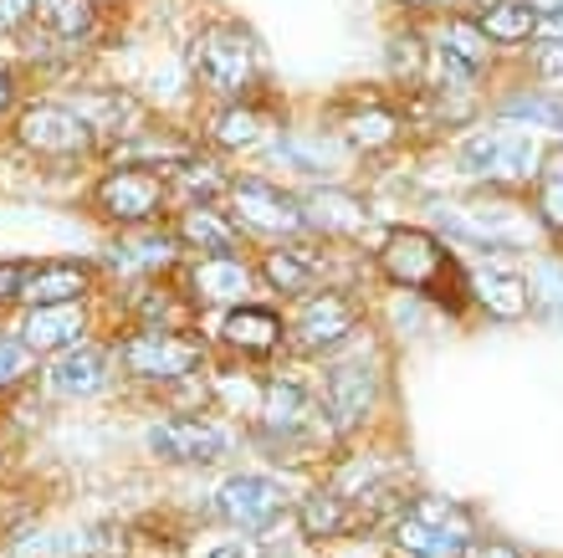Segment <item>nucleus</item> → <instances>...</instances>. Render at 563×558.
Returning a JSON list of instances; mask_svg holds the SVG:
<instances>
[{
  "label": "nucleus",
  "mask_w": 563,
  "mask_h": 558,
  "mask_svg": "<svg viewBox=\"0 0 563 558\" xmlns=\"http://www.w3.org/2000/svg\"><path fill=\"white\" fill-rule=\"evenodd\" d=\"M5 139L31 164H46V169H73V164L108 154L103 133L92 129V118L77 103H67V98H26L5 123Z\"/></svg>",
  "instance_id": "obj_1"
},
{
  "label": "nucleus",
  "mask_w": 563,
  "mask_h": 558,
  "mask_svg": "<svg viewBox=\"0 0 563 558\" xmlns=\"http://www.w3.org/2000/svg\"><path fill=\"white\" fill-rule=\"evenodd\" d=\"M374 256H379L385 282H395L400 293L451 303V308L461 303V293H472V272H461V262L451 256V241H441L426 226H395Z\"/></svg>",
  "instance_id": "obj_2"
},
{
  "label": "nucleus",
  "mask_w": 563,
  "mask_h": 558,
  "mask_svg": "<svg viewBox=\"0 0 563 558\" xmlns=\"http://www.w3.org/2000/svg\"><path fill=\"white\" fill-rule=\"evenodd\" d=\"M206 343L190 328H139L129 324L123 333H113V364L119 380L144 384V390H175L190 384L206 369Z\"/></svg>",
  "instance_id": "obj_3"
},
{
  "label": "nucleus",
  "mask_w": 563,
  "mask_h": 558,
  "mask_svg": "<svg viewBox=\"0 0 563 558\" xmlns=\"http://www.w3.org/2000/svg\"><path fill=\"white\" fill-rule=\"evenodd\" d=\"M190 73L221 103L256 98L262 92V46L236 21H210V26L195 31L190 42Z\"/></svg>",
  "instance_id": "obj_4"
},
{
  "label": "nucleus",
  "mask_w": 563,
  "mask_h": 558,
  "mask_svg": "<svg viewBox=\"0 0 563 558\" xmlns=\"http://www.w3.org/2000/svg\"><path fill=\"white\" fill-rule=\"evenodd\" d=\"M88 210L108 231H139V226H164L175 216V195L169 179L148 164H108L103 175L92 179Z\"/></svg>",
  "instance_id": "obj_5"
},
{
  "label": "nucleus",
  "mask_w": 563,
  "mask_h": 558,
  "mask_svg": "<svg viewBox=\"0 0 563 558\" xmlns=\"http://www.w3.org/2000/svg\"><path fill=\"white\" fill-rule=\"evenodd\" d=\"M441 236L451 247L487 251V256H512L528 251L543 231L538 210L512 206V200H472V206H441Z\"/></svg>",
  "instance_id": "obj_6"
},
{
  "label": "nucleus",
  "mask_w": 563,
  "mask_h": 558,
  "mask_svg": "<svg viewBox=\"0 0 563 558\" xmlns=\"http://www.w3.org/2000/svg\"><path fill=\"white\" fill-rule=\"evenodd\" d=\"M461 169L472 179H482V185H503V190H512V185H533L538 169H543V144H538L533 133L522 129V123H487V129H472L466 139H461L456 149Z\"/></svg>",
  "instance_id": "obj_7"
},
{
  "label": "nucleus",
  "mask_w": 563,
  "mask_h": 558,
  "mask_svg": "<svg viewBox=\"0 0 563 558\" xmlns=\"http://www.w3.org/2000/svg\"><path fill=\"white\" fill-rule=\"evenodd\" d=\"M256 441L267 451H292V446H312L323 430V405L318 390L292 374H267L256 384V411H252Z\"/></svg>",
  "instance_id": "obj_8"
},
{
  "label": "nucleus",
  "mask_w": 563,
  "mask_h": 558,
  "mask_svg": "<svg viewBox=\"0 0 563 558\" xmlns=\"http://www.w3.org/2000/svg\"><path fill=\"white\" fill-rule=\"evenodd\" d=\"M318 405H323V426L333 436H354L364 420L374 415V400H379V359H369L364 349H339L323 359V374H318Z\"/></svg>",
  "instance_id": "obj_9"
},
{
  "label": "nucleus",
  "mask_w": 563,
  "mask_h": 558,
  "mask_svg": "<svg viewBox=\"0 0 563 558\" xmlns=\"http://www.w3.org/2000/svg\"><path fill=\"white\" fill-rule=\"evenodd\" d=\"M389 538L410 558H461L476 538V523L451 497H410L389 523Z\"/></svg>",
  "instance_id": "obj_10"
},
{
  "label": "nucleus",
  "mask_w": 563,
  "mask_h": 558,
  "mask_svg": "<svg viewBox=\"0 0 563 558\" xmlns=\"http://www.w3.org/2000/svg\"><path fill=\"white\" fill-rule=\"evenodd\" d=\"M364 328V313L349 293L339 287H318V293L297 297L292 303V318H287V343L308 359H328V353L349 349Z\"/></svg>",
  "instance_id": "obj_11"
},
{
  "label": "nucleus",
  "mask_w": 563,
  "mask_h": 558,
  "mask_svg": "<svg viewBox=\"0 0 563 558\" xmlns=\"http://www.w3.org/2000/svg\"><path fill=\"white\" fill-rule=\"evenodd\" d=\"M144 451L164 467H221L236 451V430L210 415H159L144 430Z\"/></svg>",
  "instance_id": "obj_12"
},
{
  "label": "nucleus",
  "mask_w": 563,
  "mask_h": 558,
  "mask_svg": "<svg viewBox=\"0 0 563 558\" xmlns=\"http://www.w3.org/2000/svg\"><path fill=\"white\" fill-rule=\"evenodd\" d=\"M225 210L241 221V231L272 236V241H297L308 236V216H302V195L267 175H236L225 190Z\"/></svg>",
  "instance_id": "obj_13"
},
{
  "label": "nucleus",
  "mask_w": 563,
  "mask_h": 558,
  "mask_svg": "<svg viewBox=\"0 0 563 558\" xmlns=\"http://www.w3.org/2000/svg\"><path fill=\"white\" fill-rule=\"evenodd\" d=\"M42 380L52 400H98L108 384L119 380V364H113V338H82L73 349L42 359Z\"/></svg>",
  "instance_id": "obj_14"
},
{
  "label": "nucleus",
  "mask_w": 563,
  "mask_h": 558,
  "mask_svg": "<svg viewBox=\"0 0 563 558\" xmlns=\"http://www.w3.org/2000/svg\"><path fill=\"white\" fill-rule=\"evenodd\" d=\"M98 293H103V266H98V256H26L21 308H42V303H92Z\"/></svg>",
  "instance_id": "obj_15"
},
{
  "label": "nucleus",
  "mask_w": 563,
  "mask_h": 558,
  "mask_svg": "<svg viewBox=\"0 0 563 558\" xmlns=\"http://www.w3.org/2000/svg\"><path fill=\"white\" fill-rule=\"evenodd\" d=\"M292 502H287V486L267 471H236V477H225L221 492H216V517H221L225 528L236 533H272L282 513H287Z\"/></svg>",
  "instance_id": "obj_16"
},
{
  "label": "nucleus",
  "mask_w": 563,
  "mask_h": 558,
  "mask_svg": "<svg viewBox=\"0 0 563 558\" xmlns=\"http://www.w3.org/2000/svg\"><path fill=\"white\" fill-rule=\"evenodd\" d=\"M179 287L195 308H236V303H252L256 293V266L246 256H190L179 266Z\"/></svg>",
  "instance_id": "obj_17"
},
{
  "label": "nucleus",
  "mask_w": 563,
  "mask_h": 558,
  "mask_svg": "<svg viewBox=\"0 0 563 558\" xmlns=\"http://www.w3.org/2000/svg\"><path fill=\"white\" fill-rule=\"evenodd\" d=\"M92 303H98V297H92ZM92 303H42V308H15V333L26 338L36 359H52V353L92 338V328H98Z\"/></svg>",
  "instance_id": "obj_18"
},
{
  "label": "nucleus",
  "mask_w": 563,
  "mask_h": 558,
  "mask_svg": "<svg viewBox=\"0 0 563 558\" xmlns=\"http://www.w3.org/2000/svg\"><path fill=\"white\" fill-rule=\"evenodd\" d=\"M98 31H103V6H92V0H36V21L21 42H42L46 52L77 57L82 46L98 42Z\"/></svg>",
  "instance_id": "obj_19"
},
{
  "label": "nucleus",
  "mask_w": 563,
  "mask_h": 558,
  "mask_svg": "<svg viewBox=\"0 0 563 558\" xmlns=\"http://www.w3.org/2000/svg\"><path fill=\"white\" fill-rule=\"evenodd\" d=\"M169 231L179 236L185 256H241L246 251V231L241 221L221 206H179L169 216Z\"/></svg>",
  "instance_id": "obj_20"
},
{
  "label": "nucleus",
  "mask_w": 563,
  "mask_h": 558,
  "mask_svg": "<svg viewBox=\"0 0 563 558\" xmlns=\"http://www.w3.org/2000/svg\"><path fill=\"white\" fill-rule=\"evenodd\" d=\"M216 338L241 359H272L277 349H287V318L262 303H236V308H225Z\"/></svg>",
  "instance_id": "obj_21"
},
{
  "label": "nucleus",
  "mask_w": 563,
  "mask_h": 558,
  "mask_svg": "<svg viewBox=\"0 0 563 558\" xmlns=\"http://www.w3.org/2000/svg\"><path fill=\"white\" fill-rule=\"evenodd\" d=\"M302 216H308V231L328 236V241H354L369 231V206L343 185H312L302 195Z\"/></svg>",
  "instance_id": "obj_22"
},
{
  "label": "nucleus",
  "mask_w": 563,
  "mask_h": 558,
  "mask_svg": "<svg viewBox=\"0 0 563 558\" xmlns=\"http://www.w3.org/2000/svg\"><path fill=\"white\" fill-rule=\"evenodd\" d=\"M256 277L267 282L277 297L297 303V297H308V293H318V287H323V262H318V251L297 247V241H277L272 251H262Z\"/></svg>",
  "instance_id": "obj_23"
},
{
  "label": "nucleus",
  "mask_w": 563,
  "mask_h": 558,
  "mask_svg": "<svg viewBox=\"0 0 563 558\" xmlns=\"http://www.w3.org/2000/svg\"><path fill=\"white\" fill-rule=\"evenodd\" d=\"M272 154H277L287 169H297V175L328 179V185H339V175H343V139L339 133H302V129L277 133Z\"/></svg>",
  "instance_id": "obj_24"
},
{
  "label": "nucleus",
  "mask_w": 563,
  "mask_h": 558,
  "mask_svg": "<svg viewBox=\"0 0 563 558\" xmlns=\"http://www.w3.org/2000/svg\"><path fill=\"white\" fill-rule=\"evenodd\" d=\"M472 303L497 324H518L522 313L533 308V287L507 266H482V272H472Z\"/></svg>",
  "instance_id": "obj_25"
},
{
  "label": "nucleus",
  "mask_w": 563,
  "mask_h": 558,
  "mask_svg": "<svg viewBox=\"0 0 563 558\" xmlns=\"http://www.w3.org/2000/svg\"><path fill=\"white\" fill-rule=\"evenodd\" d=\"M267 133H272V118H267V108L256 103V98L221 103L216 108V118H210V144L221 149V154H241V149L267 144Z\"/></svg>",
  "instance_id": "obj_26"
},
{
  "label": "nucleus",
  "mask_w": 563,
  "mask_h": 558,
  "mask_svg": "<svg viewBox=\"0 0 563 558\" xmlns=\"http://www.w3.org/2000/svg\"><path fill=\"white\" fill-rule=\"evenodd\" d=\"M358 523V507L343 497L339 486H312L308 497L297 502V528L302 538H343V533Z\"/></svg>",
  "instance_id": "obj_27"
},
{
  "label": "nucleus",
  "mask_w": 563,
  "mask_h": 558,
  "mask_svg": "<svg viewBox=\"0 0 563 558\" xmlns=\"http://www.w3.org/2000/svg\"><path fill=\"white\" fill-rule=\"evenodd\" d=\"M164 179H169V195H175V210L179 206H221L225 190H231V175H225L216 160H206V154H190V160L175 164Z\"/></svg>",
  "instance_id": "obj_28"
},
{
  "label": "nucleus",
  "mask_w": 563,
  "mask_h": 558,
  "mask_svg": "<svg viewBox=\"0 0 563 558\" xmlns=\"http://www.w3.org/2000/svg\"><path fill=\"white\" fill-rule=\"evenodd\" d=\"M400 113L385 103H364L354 108V113H343L339 123H333V133L343 139V149H358V154H379V149H389L395 139H400Z\"/></svg>",
  "instance_id": "obj_29"
},
{
  "label": "nucleus",
  "mask_w": 563,
  "mask_h": 558,
  "mask_svg": "<svg viewBox=\"0 0 563 558\" xmlns=\"http://www.w3.org/2000/svg\"><path fill=\"white\" fill-rule=\"evenodd\" d=\"M435 57L456 62V67H466L472 77H482L487 73V62H492V42L472 15H445L441 36H435Z\"/></svg>",
  "instance_id": "obj_30"
},
{
  "label": "nucleus",
  "mask_w": 563,
  "mask_h": 558,
  "mask_svg": "<svg viewBox=\"0 0 563 558\" xmlns=\"http://www.w3.org/2000/svg\"><path fill=\"white\" fill-rule=\"evenodd\" d=\"M497 113L507 123H522V129H543V133H563V92L553 88H528V92H512L503 98Z\"/></svg>",
  "instance_id": "obj_31"
},
{
  "label": "nucleus",
  "mask_w": 563,
  "mask_h": 558,
  "mask_svg": "<svg viewBox=\"0 0 563 558\" xmlns=\"http://www.w3.org/2000/svg\"><path fill=\"white\" fill-rule=\"evenodd\" d=\"M476 26L487 31L492 46H512V42H528V36H533L538 11L528 0H492V6H482Z\"/></svg>",
  "instance_id": "obj_32"
},
{
  "label": "nucleus",
  "mask_w": 563,
  "mask_h": 558,
  "mask_svg": "<svg viewBox=\"0 0 563 558\" xmlns=\"http://www.w3.org/2000/svg\"><path fill=\"white\" fill-rule=\"evenodd\" d=\"M36 374H42V359L31 353V343L15 333V324H0V400L21 395Z\"/></svg>",
  "instance_id": "obj_33"
},
{
  "label": "nucleus",
  "mask_w": 563,
  "mask_h": 558,
  "mask_svg": "<svg viewBox=\"0 0 563 558\" xmlns=\"http://www.w3.org/2000/svg\"><path fill=\"white\" fill-rule=\"evenodd\" d=\"M426 57H430V46H426V36H420L416 26L395 31V36H389V46H385L389 77H395V83H405V88H420V83H426Z\"/></svg>",
  "instance_id": "obj_34"
},
{
  "label": "nucleus",
  "mask_w": 563,
  "mask_h": 558,
  "mask_svg": "<svg viewBox=\"0 0 563 558\" xmlns=\"http://www.w3.org/2000/svg\"><path fill=\"white\" fill-rule=\"evenodd\" d=\"M538 221L549 226V231H563V149L543 154V169H538Z\"/></svg>",
  "instance_id": "obj_35"
},
{
  "label": "nucleus",
  "mask_w": 563,
  "mask_h": 558,
  "mask_svg": "<svg viewBox=\"0 0 563 558\" xmlns=\"http://www.w3.org/2000/svg\"><path fill=\"white\" fill-rule=\"evenodd\" d=\"M36 21V0H0V42H21Z\"/></svg>",
  "instance_id": "obj_36"
},
{
  "label": "nucleus",
  "mask_w": 563,
  "mask_h": 558,
  "mask_svg": "<svg viewBox=\"0 0 563 558\" xmlns=\"http://www.w3.org/2000/svg\"><path fill=\"white\" fill-rule=\"evenodd\" d=\"M21 103H26V83H21V73H15L11 62H0V129L11 123Z\"/></svg>",
  "instance_id": "obj_37"
},
{
  "label": "nucleus",
  "mask_w": 563,
  "mask_h": 558,
  "mask_svg": "<svg viewBox=\"0 0 563 558\" xmlns=\"http://www.w3.org/2000/svg\"><path fill=\"white\" fill-rule=\"evenodd\" d=\"M21 272H26V256H0V313L21 308Z\"/></svg>",
  "instance_id": "obj_38"
},
{
  "label": "nucleus",
  "mask_w": 563,
  "mask_h": 558,
  "mask_svg": "<svg viewBox=\"0 0 563 558\" xmlns=\"http://www.w3.org/2000/svg\"><path fill=\"white\" fill-rule=\"evenodd\" d=\"M461 558H522L512 544H503V538H472V548Z\"/></svg>",
  "instance_id": "obj_39"
},
{
  "label": "nucleus",
  "mask_w": 563,
  "mask_h": 558,
  "mask_svg": "<svg viewBox=\"0 0 563 558\" xmlns=\"http://www.w3.org/2000/svg\"><path fill=\"white\" fill-rule=\"evenodd\" d=\"M533 42H543V46L563 42V11H553V15H538V26H533Z\"/></svg>",
  "instance_id": "obj_40"
},
{
  "label": "nucleus",
  "mask_w": 563,
  "mask_h": 558,
  "mask_svg": "<svg viewBox=\"0 0 563 558\" xmlns=\"http://www.w3.org/2000/svg\"><path fill=\"white\" fill-rule=\"evenodd\" d=\"M538 73H543V77H563V42H553V46H543V52H538Z\"/></svg>",
  "instance_id": "obj_41"
},
{
  "label": "nucleus",
  "mask_w": 563,
  "mask_h": 558,
  "mask_svg": "<svg viewBox=\"0 0 563 558\" xmlns=\"http://www.w3.org/2000/svg\"><path fill=\"white\" fill-rule=\"evenodd\" d=\"M200 558H252V554H246V544H216V548H206Z\"/></svg>",
  "instance_id": "obj_42"
},
{
  "label": "nucleus",
  "mask_w": 563,
  "mask_h": 558,
  "mask_svg": "<svg viewBox=\"0 0 563 558\" xmlns=\"http://www.w3.org/2000/svg\"><path fill=\"white\" fill-rule=\"evenodd\" d=\"M400 6H410V11H445L451 0H400Z\"/></svg>",
  "instance_id": "obj_43"
},
{
  "label": "nucleus",
  "mask_w": 563,
  "mask_h": 558,
  "mask_svg": "<svg viewBox=\"0 0 563 558\" xmlns=\"http://www.w3.org/2000/svg\"><path fill=\"white\" fill-rule=\"evenodd\" d=\"M538 15H553V11H563V0H528Z\"/></svg>",
  "instance_id": "obj_44"
},
{
  "label": "nucleus",
  "mask_w": 563,
  "mask_h": 558,
  "mask_svg": "<svg viewBox=\"0 0 563 558\" xmlns=\"http://www.w3.org/2000/svg\"><path fill=\"white\" fill-rule=\"evenodd\" d=\"M92 6H113V0H92Z\"/></svg>",
  "instance_id": "obj_45"
},
{
  "label": "nucleus",
  "mask_w": 563,
  "mask_h": 558,
  "mask_svg": "<svg viewBox=\"0 0 563 558\" xmlns=\"http://www.w3.org/2000/svg\"><path fill=\"white\" fill-rule=\"evenodd\" d=\"M476 6H492V0H476Z\"/></svg>",
  "instance_id": "obj_46"
}]
</instances>
